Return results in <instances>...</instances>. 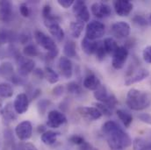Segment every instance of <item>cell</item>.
<instances>
[{
    "instance_id": "cell-1",
    "label": "cell",
    "mask_w": 151,
    "mask_h": 150,
    "mask_svg": "<svg viewBox=\"0 0 151 150\" xmlns=\"http://www.w3.org/2000/svg\"><path fill=\"white\" fill-rule=\"evenodd\" d=\"M102 132L112 150H123L132 145L130 136L115 121H106L102 126Z\"/></svg>"
},
{
    "instance_id": "cell-2",
    "label": "cell",
    "mask_w": 151,
    "mask_h": 150,
    "mask_svg": "<svg viewBox=\"0 0 151 150\" xmlns=\"http://www.w3.org/2000/svg\"><path fill=\"white\" fill-rule=\"evenodd\" d=\"M127 105L134 111L145 110L151 106V93L133 88L127 94Z\"/></svg>"
},
{
    "instance_id": "cell-3",
    "label": "cell",
    "mask_w": 151,
    "mask_h": 150,
    "mask_svg": "<svg viewBox=\"0 0 151 150\" xmlns=\"http://www.w3.org/2000/svg\"><path fill=\"white\" fill-rule=\"evenodd\" d=\"M106 26L98 20L91 21L87 24L85 29V38L91 40H97L105 35Z\"/></svg>"
},
{
    "instance_id": "cell-4",
    "label": "cell",
    "mask_w": 151,
    "mask_h": 150,
    "mask_svg": "<svg viewBox=\"0 0 151 150\" xmlns=\"http://www.w3.org/2000/svg\"><path fill=\"white\" fill-rule=\"evenodd\" d=\"M34 37H35V39L37 42L38 45L40 46L45 50H47V52L58 50V47H57L54 39L50 36H47L43 32H41L40 30H35L34 33Z\"/></svg>"
},
{
    "instance_id": "cell-5",
    "label": "cell",
    "mask_w": 151,
    "mask_h": 150,
    "mask_svg": "<svg viewBox=\"0 0 151 150\" xmlns=\"http://www.w3.org/2000/svg\"><path fill=\"white\" fill-rule=\"evenodd\" d=\"M128 55V49H127L124 46H119V47L113 53L112 66L115 70H121L126 64Z\"/></svg>"
},
{
    "instance_id": "cell-6",
    "label": "cell",
    "mask_w": 151,
    "mask_h": 150,
    "mask_svg": "<svg viewBox=\"0 0 151 150\" xmlns=\"http://www.w3.org/2000/svg\"><path fill=\"white\" fill-rule=\"evenodd\" d=\"M16 61L18 63L19 75L22 77L29 75L35 69V62L31 58H27L26 56H20Z\"/></svg>"
},
{
    "instance_id": "cell-7",
    "label": "cell",
    "mask_w": 151,
    "mask_h": 150,
    "mask_svg": "<svg viewBox=\"0 0 151 150\" xmlns=\"http://www.w3.org/2000/svg\"><path fill=\"white\" fill-rule=\"evenodd\" d=\"M72 7H73L72 10L75 14V17L77 19L78 21H81L83 23L89 22L90 11L84 1H81V0L75 1Z\"/></svg>"
},
{
    "instance_id": "cell-8",
    "label": "cell",
    "mask_w": 151,
    "mask_h": 150,
    "mask_svg": "<svg viewBox=\"0 0 151 150\" xmlns=\"http://www.w3.org/2000/svg\"><path fill=\"white\" fill-rule=\"evenodd\" d=\"M111 32L117 39H126L130 35V25L125 21H118L111 26Z\"/></svg>"
},
{
    "instance_id": "cell-9",
    "label": "cell",
    "mask_w": 151,
    "mask_h": 150,
    "mask_svg": "<svg viewBox=\"0 0 151 150\" xmlns=\"http://www.w3.org/2000/svg\"><path fill=\"white\" fill-rule=\"evenodd\" d=\"M15 133L20 141H27L33 134V125L28 120H24L17 125Z\"/></svg>"
},
{
    "instance_id": "cell-10",
    "label": "cell",
    "mask_w": 151,
    "mask_h": 150,
    "mask_svg": "<svg viewBox=\"0 0 151 150\" xmlns=\"http://www.w3.org/2000/svg\"><path fill=\"white\" fill-rule=\"evenodd\" d=\"M67 122L66 116L57 110H52L47 114V126L51 128H59L61 126Z\"/></svg>"
},
{
    "instance_id": "cell-11",
    "label": "cell",
    "mask_w": 151,
    "mask_h": 150,
    "mask_svg": "<svg viewBox=\"0 0 151 150\" xmlns=\"http://www.w3.org/2000/svg\"><path fill=\"white\" fill-rule=\"evenodd\" d=\"M91 13L99 19L108 18L112 14V9L110 5L103 2H96L91 4Z\"/></svg>"
},
{
    "instance_id": "cell-12",
    "label": "cell",
    "mask_w": 151,
    "mask_h": 150,
    "mask_svg": "<svg viewBox=\"0 0 151 150\" xmlns=\"http://www.w3.org/2000/svg\"><path fill=\"white\" fill-rule=\"evenodd\" d=\"M113 8L118 16L127 17L132 12L134 5L128 0H116L113 2Z\"/></svg>"
},
{
    "instance_id": "cell-13",
    "label": "cell",
    "mask_w": 151,
    "mask_h": 150,
    "mask_svg": "<svg viewBox=\"0 0 151 150\" xmlns=\"http://www.w3.org/2000/svg\"><path fill=\"white\" fill-rule=\"evenodd\" d=\"M13 107L17 114H24L28 111L29 108V98L26 93H20L17 95L14 102Z\"/></svg>"
},
{
    "instance_id": "cell-14",
    "label": "cell",
    "mask_w": 151,
    "mask_h": 150,
    "mask_svg": "<svg viewBox=\"0 0 151 150\" xmlns=\"http://www.w3.org/2000/svg\"><path fill=\"white\" fill-rule=\"evenodd\" d=\"M150 75V71L144 68H141V69H138L136 70H134L131 72L130 75L126 79L125 81V85L126 86H130L134 83H139V82H142L143 81L144 79L148 78Z\"/></svg>"
},
{
    "instance_id": "cell-15",
    "label": "cell",
    "mask_w": 151,
    "mask_h": 150,
    "mask_svg": "<svg viewBox=\"0 0 151 150\" xmlns=\"http://www.w3.org/2000/svg\"><path fill=\"white\" fill-rule=\"evenodd\" d=\"M13 15V5L7 0L0 1V21L8 23L12 20Z\"/></svg>"
},
{
    "instance_id": "cell-16",
    "label": "cell",
    "mask_w": 151,
    "mask_h": 150,
    "mask_svg": "<svg viewBox=\"0 0 151 150\" xmlns=\"http://www.w3.org/2000/svg\"><path fill=\"white\" fill-rule=\"evenodd\" d=\"M77 113L89 120H98L103 116L98 108L93 106H80L77 108Z\"/></svg>"
},
{
    "instance_id": "cell-17",
    "label": "cell",
    "mask_w": 151,
    "mask_h": 150,
    "mask_svg": "<svg viewBox=\"0 0 151 150\" xmlns=\"http://www.w3.org/2000/svg\"><path fill=\"white\" fill-rule=\"evenodd\" d=\"M58 68L60 73L63 77H65L66 79L71 78L73 75V63L70 59L65 56L61 57L58 62Z\"/></svg>"
},
{
    "instance_id": "cell-18",
    "label": "cell",
    "mask_w": 151,
    "mask_h": 150,
    "mask_svg": "<svg viewBox=\"0 0 151 150\" xmlns=\"http://www.w3.org/2000/svg\"><path fill=\"white\" fill-rule=\"evenodd\" d=\"M100 85H101V82L99 78L92 72H90L88 75H86L83 82V86L89 90L95 91L100 87Z\"/></svg>"
},
{
    "instance_id": "cell-19",
    "label": "cell",
    "mask_w": 151,
    "mask_h": 150,
    "mask_svg": "<svg viewBox=\"0 0 151 150\" xmlns=\"http://www.w3.org/2000/svg\"><path fill=\"white\" fill-rule=\"evenodd\" d=\"M42 16L44 19L45 26H48L53 23H59L61 19L52 11V8L48 4H46L42 8Z\"/></svg>"
},
{
    "instance_id": "cell-20",
    "label": "cell",
    "mask_w": 151,
    "mask_h": 150,
    "mask_svg": "<svg viewBox=\"0 0 151 150\" xmlns=\"http://www.w3.org/2000/svg\"><path fill=\"white\" fill-rule=\"evenodd\" d=\"M2 118H3V122L5 125H9L10 123L13 122L14 120H16L17 118V113L14 110L13 105L11 103H8L5 107L3 110L2 113Z\"/></svg>"
},
{
    "instance_id": "cell-21",
    "label": "cell",
    "mask_w": 151,
    "mask_h": 150,
    "mask_svg": "<svg viewBox=\"0 0 151 150\" xmlns=\"http://www.w3.org/2000/svg\"><path fill=\"white\" fill-rule=\"evenodd\" d=\"M101 41H98V40H91L87 38H83L81 41V47L83 51L86 54V55H93L95 54L97 48L99 47V44Z\"/></svg>"
},
{
    "instance_id": "cell-22",
    "label": "cell",
    "mask_w": 151,
    "mask_h": 150,
    "mask_svg": "<svg viewBox=\"0 0 151 150\" xmlns=\"http://www.w3.org/2000/svg\"><path fill=\"white\" fill-rule=\"evenodd\" d=\"M50 34L53 36L55 39H56L58 42H62L64 37H65V33L64 30L63 29V27L60 26L59 23H53L50 24L48 26H47Z\"/></svg>"
},
{
    "instance_id": "cell-23",
    "label": "cell",
    "mask_w": 151,
    "mask_h": 150,
    "mask_svg": "<svg viewBox=\"0 0 151 150\" xmlns=\"http://www.w3.org/2000/svg\"><path fill=\"white\" fill-rule=\"evenodd\" d=\"M18 39V36L12 31L7 30L6 28L0 27V45H4L6 43H11Z\"/></svg>"
},
{
    "instance_id": "cell-24",
    "label": "cell",
    "mask_w": 151,
    "mask_h": 150,
    "mask_svg": "<svg viewBox=\"0 0 151 150\" xmlns=\"http://www.w3.org/2000/svg\"><path fill=\"white\" fill-rule=\"evenodd\" d=\"M63 54L67 58H76L77 51H76V44L73 40H68L63 47Z\"/></svg>"
},
{
    "instance_id": "cell-25",
    "label": "cell",
    "mask_w": 151,
    "mask_h": 150,
    "mask_svg": "<svg viewBox=\"0 0 151 150\" xmlns=\"http://www.w3.org/2000/svg\"><path fill=\"white\" fill-rule=\"evenodd\" d=\"M0 75L4 78L11 80V78L15 75L13 65L9 62H4L0 65Z\"/></svg>"
},
{
    "instance_id": "cell-26",
    "label": "cell",
    "mask_w": 151,
    "mask_h": 150,
    "mask_svg": "<svg viewBox=\"0 0 151 150\" xmlns=\"http://www.w3.org/2000/svg\"><path fill=\"white\" fill-rule=\"evenodd\" d=\"M59 136V133L52 131V130H47L41 134V141L46 145H53Z\"/></svg>"
},
{
    "instance_id": "cell-27",
    "label": "cell",
    "mask_w": 151,
    "mask_h": 150,
    "mask_svg": "<svg viewBox=\"0 0 151 150\" xmlns=\"http://www.w3.org/2000/svg\"><path fill=\"white\" fill-rule=\"evenodd\" d=\"M84 28V23L81 21H72L70 24V33L73 38H79L81 36Z\"/></svg>"
},
{
    "instance_id": "cell-28",
    "label": "cell",
    "mask_w": 151,
    "mask_h": 150,
    "mask_svg": "<svg viewBox=\"0 0 151 150\" xmlns=\"http://www.w3.org/2000/svg\"><path fill=\"white\" fill-rule=\"evenodd\" d=\"M93 96H94L95 99L97 101H99V103H105L107 100V98H109L110 94L108 93L106 87L105 85L101 84L100 87L93 92Z\"/></svg>"
},
{
    "instance_id": "cell-29",
    "label": "cell",
    "mask_w": 151,
    "mask_h": 150,
    "mask_svg": "<svg viewBox=\"0 0 151 150\" xmlns=\"http://www.w3.org/2000/svg\"><path fill=\"white\" fill-rule=\"evenodd\" d=\"M44 74H45L46 80L51 84H55L60 80L58 73L56 71H55L51 67H46L44 69Z\"/></svg>"
},
{
    "instance_id": "cell-30",
    "label": "cell",
    "mask_w": 151,
    "mask_h": 150,
    "mask_svg": "<svg viewBox=\"0 0 151 150\" xmlns=\"http://www.w3.org/2000/svg\"><path fill=\"white\" fill-rule=\"evenodd\" d=\"M134 150H151V141L143 138H135L133 141Z\"/></svg>"
},
{
    "instance_id": "cell-31",
    "label": "cell",
    "mask_w": 151,
    "mask_h": 150,
    "mask_svg": "<svg viewBox=\"0 0 151 150\" xmlns=\"http://www.w3.org/2000/svg\"><path fill=\"white\" fill-rule=\"evenodd\" d=\"M117 116L118 118L121 120V122L123 123V125L126 127H128L132 122H133V116L131 113H129L128 112L122 110V109H119L117 110Z\"/></svg>"
},
{
    "instance_id": "cell-32",
    "label": "cell",
    "mask_w": 151,
    "mask_h": 150,
    "mask_svg": "<svg viewBox=\"0 0 151 150\" xmlns=\"http://www.w3.org/2000/svg\"><path fill=\"white\" fill-rule=\"evenodd\" d=\"M103 46H104V48L106 52V54H109V55H113V53L116 51V49L119 47L116 40L111 37L106 38L103 41Z\"/></svg>"
},
{
    "instance_id": "cell-33",
    "label": "cell",
    "mask_w": 151,
    "mask_h": 150,
    "mask_svg": "<svg viewBox=\"0 0 151 150\" xmlns=\"http://www.w3.org/2000/svg\"><path fill=\"white\" fill-rule=\"evenodd\" d=\"M13 95V88L8 83H0V98H9Z\"/></svg>"
},
{
    "instance_id": "cell-34",
    "label": "cell",
    "mask_w": 151,
    "mask_h": 150,
    "mask_svg": "<svg viewBox=\"0 0 151 150\" xmlns=\"http://www.w3.org/2000/svg\"><path fill=\"white\" fill-rule=\"evenodd\" d=\"M23 54L27 58L37 57L40 55V51L38 47L34 44H27L23 48Z\"/></svg>"
},
{
    "instance_id": "cell-35",
    "label": "cell",
    "mask_w": 151,
    "mask_h": 150,
    "mask_svg": "<svg viewBox=\"0 0 151 150\" xmlns=\"http://www.w3.org/2000/svg\"><path fill=\"white\" fill-rule=\"evenodd\" d=\"M67 91L72 95L75 96H79L81 94H83V89L81 87V85L79 83H77L76 82H70L67 86H66Z\"/></svg>"
},
{
    "instance_id": "cell-36",
    "label": "cell",
    "mask_w": 151,
    "mask_h": 150,
    "mask_svg": "<svg viewBox=\"0 0 151 150\" xmlns=\"http://www.w3.org/2000/svg\"><path fill=\"white\" fill-rule=\"evenodd\" d=\"M132 21H133V23L134 25H136L137 27H146L149 25L148 19L142 15H135V16H134L133 19H132Z\"/></svg>"
},
{
    "instance_id": "cell-37",
    "label": "cell",
    "mask_w": 151,
    "mask_h": 150,
    "mask_svg": "<svg viewBox=\"0 0 151 150\" xmlns=\"http://www.w3.org/2000/svg\"><path fill=\"white\" fill-rule=\"evenodd\" d=\"M50 105H51V101L50 100H47V99H41V100H40L37 104V109L39 113L41 114V115L46 113L47 108L50 106Z\"/></svg>"
},
{
    "instance_id": "cell-38",
    "label": "cell",
    "mask_w": 151,
    "mask_h": 150,
    "mask_svg": "<svg viewBox=\"0 0 151 150\" xmlns=\"http://www.w3.org/2000/svg\"><path fill=\"white\" fill-rule=\"evenodd\" d=\"M95 107L98 108L99 110V112L102 113V115H105V116H111L113 114V110L110 109L108 106H106V105L102 104V103H96L95 104Z\"/></svg>"
},
{
    "instance_id": "cell-39",
    "label": "cell",
    "mask_w": 151,
    "mask_h": 150,
    "mask_svg": "<svg viewBox=\"0 0 151 150\" xmlns=\"http://www.w3.org/2000/svg\"><path fill=\"white\" fill-rule=\"evenodd\" d=\"M94 55H96V58H97L99 61H103V60L106 58V50H105V48H104L103 41L100 42V44H99V47L97 48V50H96V52H95Z\"/></svg>"
},
{
    "instance_id": "cell-40",
    "label": "cell",
    "mask_w": 151,
    "mask_h": 150,
    "mask_svg": "<svg viewBox=\"0 0 151 150\" xmlns=\"http://www.w3.org/2000/svg\"><path fill=\"white\" fill-rule=\"evenodd\" d=\"M19 12L20 14L24 17V18H28L31 15V10L30 7L26 4V3H22L19 5Z\"/></svg>"
},
{
    "instance_id": "cell-41",
    "label": "cell",
    "mask_w": 151,
    "mask_h": 150,
    "mask_svg": "<svg viewBox=\"0 0 151 150\" xmlns=\"http://www.w3.org/2000/svg\"><path fill=\"white\" fill-rule=\"evenodd\" d=\"M142 58L147 63L151 64V45L144 47L142 51Z\"/></svg>"
},
{
    "instance_id": "cell-42",
    "label": "cell",
    "mask_w": 151,
    "mask_h": 150,
    "mask_svg": "<svg viewBox=\"0 0 151 150\" xmlns=\"http://www.w3.org/2000/svg\"><path fill=\"white\" fill-rule=\"evenodd\" d=\"M70 141L72 144H74V145L80 146V145H82V144L85 141V140H84V138H83V136H81V135L74 134V135H72V136L70 138Z\"/></svg>"
},
{
    "instance_id": "cell-43",
    "label": "cell",
    "mask_w": 151,
    "mask_h": 150,
    "mask_svg": "<svg viewBox=\"0 0 151 150\" xmlns=\"http://www.w3.org/2000/svg\"><path fill=\"white\" fill-rule=\"evenodd\" d=\"M137 118L140 121L151 126V114L150 113H141L137 116Z\"/></svg>"
},
{
    "instance_id": "cell-44",
    "label": "cell",
    "mask_w": 151,
    "mask_h": 150,
    "mask_svg": "<svg viewBox=\"0 0 151 150\" xmlns=\"http://www.w3.org/2000/svg\"><path fill=\"white\" fill-rule=\"evenodd\" d=\"M18 39L21 44H27L30 41L31 36H30V34H28L27 33H22L19 35H18Z\"/></svg>"
},
{
    "instance_id": "cell-45",
    "label": "cell",
    "mask_w": 151,
    "mask_h": 150,
    "mask_svg": "<svg viewBox=\"0 0 151 150\" xmlns=\"http://www.w3.org/2000/svg\"><path fill=\"white\" fill-rule=\"evenodd\" d=\"M74 0H57V3L60 6L64 9H68L74 4Z\"/></svg>"
},
{
    "instance_id": "cell-46",
    "label": "cell",
    "mask_w": 151,
    "mask_h": 150,
    "mask_svg": "<svg viewBox=\"0 0 151 150\" xmlns=\"http://www.w3.org/2000/svg\"><path fill=\"white\" fill-rule=\"evenodd\" d=\"M52 92H53V95L55 97L59 98V97H61L63 94V92H64V87L63 85H57V86H55L53 89Z\"/></svg>"
},
{
    "instance_id": "cell-47",
    "label": "cell",
    "mask_w": 151,
    "mask_h": 150,
    "mask_svg": "<svg viewBox=\"0 0 151 150\" xmlns=\"http://www.w3.org/2000/svg\"><path fill=\"white\" fill-rule=\"evenodd\" d=\"M20 149H21V150H38L37 148L30 142L20 144Z\"/></svg>"
},
{
    "instance_id": "cell-48",
    "label": "cell",
    "mask_w": 151,
    "mask_h": 150,
    "mask_svg": "<svg viewBox=\"0 0 151 150\" xmlns=\"http://www.w3.org/2000/svg\"><path fill=\"white\" fill-rule=\"evenodd\" d=\"M34 72V75L35 76H36L38 79H43V78H45V74H44V70H42L41 69H40V68H35V70L33 71Z\"/></svg>"
},
{
    "instance_id": "cell-49",
    "label": "cell",
    "mask_w": 151,
    "mask_h": 150,
    "mask_svg": "<svg viewBox=\"0 0 151 150\" xmlns=\"http://www.w3.org/2000/svg\"><path fill=\"white\" fill-rule=\"evenodd\" d=\"M3 110H4V108H3V106H2V104H1V102H0V115H2Z\"/></svg>"
},
{
    "instance_id": "cell-50",
    "label": "cell",
    "mask_w": 151,
    "mask_h": 150,
    "mask_svg": "<svg viewBox=\"0 0 151 150\" xmlns=\"http://www.w3.org/2000/svg\"><path fill=\"white\" fill-rule=\"evenodd\" d=\"M148 21H149V24L151 25V13L150 15V18H149V20H148Z\"/></svg>"
}]
</instances>
